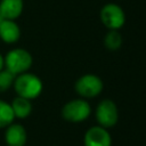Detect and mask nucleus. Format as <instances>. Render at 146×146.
I'll return each mask as SVG.
<instances>
[{
    "instance_id": "nucleus-5",
    "label": "nucleus",
    "mask_w": 146,
    "mask_h": 146,
    "mask_svg": "<svg viewBox=\"0 0 146 146\" xmlns=\"http://www.w3.org/2000/svg\"><path fill=\"white\" fill-rule=\"evenodd\" d=\"M98 125L106 129L114 127L119 121V110L112 99H103L98 103L95 112Z\"/></svg>"
},
{
    "instance_id": "nucleus-14",
    "label": "nucleus",
    "mask_w": 146,
    "mask_h": 146,
    "mask_svg": "<svg viewBox=\"0 0 146 146\" xmlns=\"http://www.w3.org/2000/svg\"><path fill=\"white\" fill-rule=\"evenodd\" d=\"M16 75L14 73H11L10 71H8L7 68H2L0 71V92L7 91L13 84H14V80H15Z\"/></svg>"
},
{
    "instance_id": "nucleus-4",
    "label": "nucleus",
    "mask_w": 146,
    "mask_h": 146,
    "mask_svg": "<svg viewBox=\"0 0 146 146\" xmlns=\"http://www.w3.org/2000/svg\"><path fill=\"white\" fill-rule=\"evenodd\" d=\"M75 91L76 94L84 99L97 97L104 88V83L102 79L92 73H87L81 75L75 82Z\"/></svg>"
},
{
    "instance_id": "nucleus-10",
    "label": "nucleus",
    "mask_w": 146,
    "mask_h": 146,
    "mask_svg": "<svg viewBox=\"0 0 146 146\" xmlns=\"http://www.w3.org/2000/svg\"><path fill=\"white\" fill-rule=\"evenodd\" d=\"M24 2L23 0H1L0 1V13L3 19L15 21L23 13Z\"/></svg>"
},
{
    "instance_id": "nucleus-2",
    "label": "nucleus",
    "mask_w": 146,
    "mask_h": 146,
    "mask_svg": "<svg viewBox=\"0 0 146 146\" xmlns=\"http://www.w3.org/2000/svg\"><path fill=\"white\" fill-rule=\"evenodd\" d=\"M32 63V55L23 48H15L5 56V67L15 75L27 72Z\"/></svg>"
},
{
    "instance_id": "nucleus-13",
    "label": "nucleus",
    "mask_w": 146,
    "mask_h": 146,
    "mask_svg": "<svg viewBox=\"0 0 146 146\" xmlns=\"http://www.w3.org/2000/svg\"><path fill=\"white\" fill-rule=\"evenodd\" d=\"M104 44L106 49L111 51L120 49V47L122 46V35L120 34L119 30H108L104 38Z\"/></svg>"
},
{
    "instance_id": "nucleus-9",
    "label": "nucleus",
    "mask_w": 146,
    "mask_h": 146,
    "mask_svg": "<svg viewBox=\"0 0 146 146\" xmlns=\"http://www.w3.org/2000/svg\"><path fill=\"white\" fill-rule=\"evenodd\" d=\"M21 38V29L13 19H3L0 23V39L6 43H15Z\"/></svg>"
},
{
    "instance_id": "nucleus-7",
    "label": "nucleus",
    "mask_w": 146,
    "mask_h": 146,
    "mask_svg": "<svg viewBox=\"0 0 146 146\" xmlns=\"http://www.w3.org/2000/svg\"><path fill=\"white\" fill-rule=\"evenodd\" d=\"M83 144L84 146H112V137L106 128L94 125L86 131Z\"/></svg>"
},
{
    "instance_id": "nucleus-12",
    "label": "nucleus",
    "mask_w": 146,
    "mask_h": 146,
    "mask_svg": "<svg viewBox=\"0 0 146 146\" xmlns=\"http://www.w3.org/2000/svg\"><path fill=\"white\" fill-rule=\"evenodd\" d=\"M15 114L11 105L5 100L0 99V128H7L14 122Z\"/></svg>"
},
{
    "instance_id": "nucleus-6",
    "label": "nucleus",
    "mask_w": 146,
    "mask_h": 146,
    "mask_svg": "<svg viewBox=\"0 0 146 146\" xmlns=\"http://www.w3.org/2000/svg\"><path fill=\"white\" fill-rule=\"evenodd\" d=\"M99 17L102 23L108 30H120L125 23V14L123 9L114 2L104 5L100 9Z\"/></svg>"
},
{
    "instance_id": "nucleus-1",
    "label": "nucleus",
    "mask_w": 146,
    "mask_h": 146,
    "mask_svg": "<svg viewBox=\"0 0 146 146\" xmlns=\"http://www.w3.org/2000/svg\"><path fill=\"white\" fill-rule=\"evenodd\" d=\"M13 86L17 96L27 98L30 100L39 97L43 89L41 79L38 75L29 72H24L16 75Z\"/></svg>"
},
{
    "instance_id": "nucleus-16",
    "label": "nucleus",
    "mask_w": 146,
    "mask_h": 146,
    "mask_svg": "<svg viewBox=\"0 0 146 146\" xmlns=\"http://www.w3.org/2000/svg\"><path fill=\"white\" fill-rule=\"evenodd\" d=\"M3 21V17H2V15H1V13H0V23Z\"/></svg>"
},
{
    "instance_id": "nucleus-8",
    "label": "nucleus",
    "mask_w": 146,
    "mask_h": 146,
    "mask_svg": "<svg viewBox=\"0 0 146 146\" xmlns=\"http://www.w3.org/2000/svg\"><path fill=\"white\" fill-rule=\"evenodd\" d=\"M27 140L25 128L18 123H11L7 127L5 141L8 146H24Z\"/></svg>"
},
{
    "instance_id": "nucleus-11",
    "label": "nucleus",
    "mask_w": 146,
    "mask_h": 146,
    "mask_svg": "<svg viewBox=\"0 0 146 146\" xmlns=\"http://www.w3.org/2000/svg\"><path fill=\"white\" fill-rule=\"evenodd\" d=\"M11 108L14 111L15 117L18 119H25L32 112V104L31 100L21 96H17L11 102Z\"/></svg>"
},
{
    "instance_id": "nucleus-3",
    "label": "nucleus",
    "mask_w": 146,
    "mask_h": 146,
    "mask_svg": "<svg viewBox=\"0 0 146 146\" xmlns=\"http://www.w3.org/2000/svg\"><path fill=\"white\" fill-rule=\"evenodd\" d=\"M90 113H91L90 104L84 98L72 99L67 102L62 108L63 119L72 123H79L86 121L90 116Z\"/></svg>"
},
{
    "instance_id": "nucleus-15",
    "label": "nucleus",
    "mask_w": 146,
    "mask_h": 146,
    "mask_svg": "<svg viewBox=\"0 0 146 146\" xmlns=\"http://www.w3.org/2000/svg\"><path fill=\"white\" fill-rule=\"evenodd\" d=\"M3 67H5V57L0 54V71H1Z\"/></svg>"
}]
</instances>
